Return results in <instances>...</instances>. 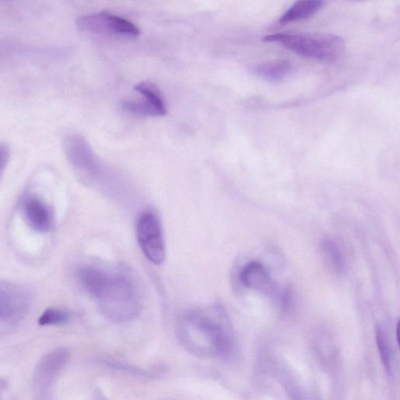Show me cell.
<instances>
[{
  "label": "cell",
  "mask_w": 400,
  "mask_h": 400,
  "mask_svg": "<svg viewBox=\"0 0 400 400\" xmlns=\"http://www.w3.org/2000/svg\"><path fill=\"white\" fill-rule=\"evenodd\" d=\"M10 158V145L6 143H0V180H1L6 168L9 165Z\"/></svg>",
  "instance_id": "obj_16"
},
{
  "label": "cell",
  "mask_w": 400,
  "mask_h": 400,
  "mask_svg": "<svg viewBox=\"0 0 400 400\" xmlns=\"http://www.w3.org/2000/svg\"><path fill=\"white\" fill-rule=\"evenodd\" d=\"M76 25L83 33L99 35L135 38L140 34L133 22L106 12L84 15L77 20Z\"/></svg>",
  "instance_id": "obj_6"
},
{
  "label": "cell",
  "mask_w": 400,
  "mask_h": 400,
  "mask_svg": "<svg viewBox=\"0 0 400 400\" xmlns=\"http://www.w3.org/2000/svg\"><path fill=\"white\" fill-rule=\"evenodd\" d=\"M82 287L96 299L106 318L128 322L140 315L143 298L135 275L125 266L89 264L78 272Z\"/></svg>",
  "instance_id": "obj_1"
},
{
  "label": "cell",
  "mask_w": 400,
  "mask_h": 400,
  "mask_svg": "<svg viewBox=\"0 0 400 400\" xmlns=\"http://www.w3.org/2000/svg\"><path fill=\"white\" fill-rule=\"evenodd\" d=\"M136 235L145 257L152 264L162 265L166 257L165 242L162 226L155 211L146 210L140 214Z\"/></svg>",
  "instance_id": "obj_5"
},
{
  "label": "cell",
  "mask_w": 400,
  "mask_h": 400,
  "mask_svg": "<svg viewBox=\"0 0 400 400\" xmlns=\"http://www.w3.org/2000/svg\"><path fill=\"white\" fill-rule=\"evenodd\" d=\"M300 56L320 61H334L342 55L345 42L340 36L326 33H277L265 37Z\"/></svg>",
  "instance_id": "obj_3"
},
{
  "label": "cell",
  "mask_w": 400,
  "mask_h": 400,
  "mask_svg": "<svg viewBox=\"0 0 400 400\" xmlns=\"http://www.w3.org/2000/svg\"><path fill=\"white\" fill-rule=\"evenodd\" d=\"M176 330L184 348L199 357L223 355L232 341L228 313L221 305L184 313Z\"/></svg>",
  "instance_id": "obj_2"
},
{
  "label": "cell",
  "mask_w": 400,
  "mask_h": 400,
  "mask_svg": "<svg viewBox=\"0 0 400 400\" xmlns=\"http://www.w3.org/2000/svg\"><path fill=\"white\" fill-rule=\"evenodd\" d=\"M63 148L69 164L82 182L92 184L99 179L101 164L86 138L79 133L68 134Z\"/></svg>",
  "instance_id": "obj_4"
},
{
  "label": "cell",
  "mask_w": 400,
  "mask_h": 400,
  "mask_svg": "<svg viewBox=\"0 0 400 400\" xmlns=\"http://www.w3.org/2000/svg\"><path fill=\"white\" fill-rule=\"evenodd\" d=\"M324 5L325 2L321 0L298 1L282 15L279 22L281 24H287V23L310 18L317 13Z\"/></svg>",
  "instance_id": "obj_11"
},
{
  "label": "cell",
  "mask_w": 400,
  "mask_h": 400,
  "mask_svg": "<svg viewBox=\"0 0 400 400\" xmlns=\"http://www.w3.org/2000/svg\"><path fill=\"white\" fill-rule=\"evenodd\" d=\"M69 320V315L63 311L57 309L46 310L38 320L40 326H57L62 325Z\"/></svg>",
  "instance_id": "obj_15"
},
{
  "label": "cell",
  "mask_w": 400,
  "mask_h": 400,
  "mask_svg": "<svg viewBox=\"0 0 400 400\" xmlns=\"http://www.w3.org/2000/svg\"><path fill=\"white\" fill-rule=\"evenodd\" d=\"M321 250L333 270L337 274H343L346 263L340 245L333 238H326L321 243Z\"/></svg>",
  "instance_id": "obj_13"
},
{
  "label": "cell",
  "mask_w": 400,
  "mask_h": 400,
  "mask_svg": "<svg viewBox=\"0 0 400 400\" xmlns=\"http://www.w3.org/2000/svg\"><path fill=\"white\" fill-rule=\"evenodd\" d=\"M376 342L382 364L389 374L391 372V352L386 333L381 328H377Z\"/></svg>",
  "instance_id": "obj_14"
},
{
  "label": "cell",
  "mask_w": 400,
  "mask_h": 400,
  "mask_svg": "<svg viewBox=\"0 0 400 400\" xmlns=\"http://www.w3.org/2000/svg\"><path fill=\"white\" fill-rule=\"evenodd\" d=\"M240 279L243 287L249 289L260 291L267 296H278V287L265 267L251 261L242 268Z\"/></svg>",
  "instance_id": "obj_8"
},
{
  "label": "cell",
  "mask_w": 400,
  "mask_h": 400,
  "mask_svg": "<svg viewBox=\"0 0 400 400\" xmlns=\"http://www.w3.org/2000/svg\"><path fill=\"white\" fill-rule=\"evenodd\" d=\"M29 296L25 289L13 284H0V319L12 320L26 312Z\"/></svg>",
  "instance_id": "obj_9"
},
{
  "label": "cell",
  "mask_w": 400,
  "mask_h": 400,
  "mask_svg": "<svg viewBox=\"0 0 400 400\" xmlns=\"http://www.w3.org/2000/svg\"><path fill=\"white\" fill-rule=\"evenodd\" d=\"M399 322H398L397 326H396V338H397V343H399Z\"/></svg>",
  "instance_id": "obj_17"
},
{
  "label": "cell",
  "mask_w": 400,
  "mask_h": 400,
  "mask_svg": "<svg viewBox=\"0 0 400 400\" xmlns=\"http://www.w3.org/2000/svg\"><path fill=\"white\" fill-rule=\"evenodd\" d=\"M134 89L142 98L128 99L122 102L123 110L140 117H162L167 106L160 89L150 82L136 84Z\"/></svg>",
  "instance_id": "obj_7"
},
{
  "label": "cell",
  "mask_w": 400,
  "mask_h": 400,
  "mask_svg": "<svg viewBox=\"0 0 400 400\" xmlns=\"http://www.w3.org/2000/svg\"><path fill=\"white\" fill-rule=\"evenodd\" d=\"M292 66L287 60H275L255 66L253 74L267 81L279 82L291 73Z\"/></svg>",
  "instance_id": "obj_12"
},
{
  "label": "cell",
  "mask_w": 400,
  "mask_h": 400,
  "mask_svg": "<svg viewBox=\"0 0 400 400\" xmlns=\"http://www.w3.org/2000/svg\"><path fill=\"white\" fill-rule=\"evenodd\" d=\"M23 211L30 228L38 233H46L51 228L52 216L50 207L35 196L26 199Z\"/></svg>",
  "instance_id": "obj_10"
}]
</instances>
